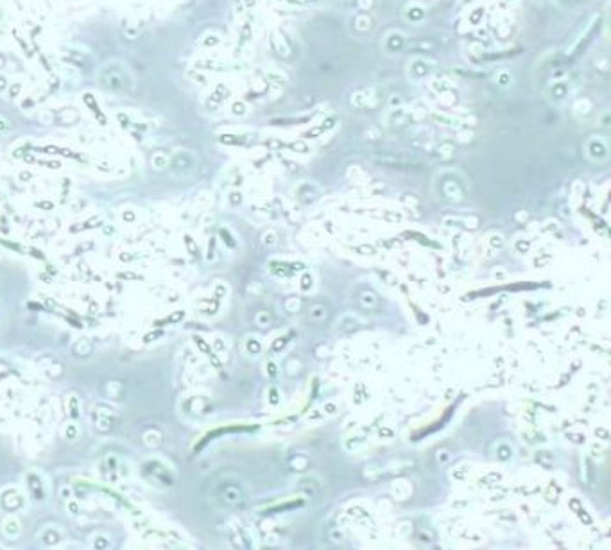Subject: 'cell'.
I'll return each mask as SVG.
<instances>
[{
	"mask_svg": "<svg viewBox=\"0 0 611 550\" xmlns=\"http://www.w3.org/2000/svg\"><path fill=\"white\" fill-rule=\"evenodd\" d=\"M557 4L566 10H574V8H581V6L588 4L590 0H556Z\"/></svg>",
	"mask_w": 611,
	"mask_h": 550,
	"instance_id": "cell-10",
	"label": "cell"
},
{
	"mask_svg": "<svg viewBox=\"0 0 611 550\" xmlns=\"http://www.w3.org/2000/svg\"><path fill=\"white\" fill-rule=\"evenodd\" d=\"M495 81H497V85L500 86V88H509V86L513 85V76L507 72V70H502V72L498 74V77Z\"/></svg>",
	"mask_w": 611,
	"mask_h": 550,
	"instance_id": "cell-9",
	"label": "cell"
},
{
	"mask_svg": "<svg viewBox=\"0 0 611 550\" xmlns=\"http://www.w3.org/2000/svg\"><path fill=\"white\" fill-rule=\"evenodd\" d=\"M438 70V61L429 56H412L405 63V76L411 83H421L432 77Z\"/></svg>",
	"mask_w": 611,
	"mask_h": 550,
	"instance_id": "cell-4",
	"label": "cell"
},
{
	"mask_svg": "<svg viewBox=\"0 0 611 550\" xmlns=\"http://www.w3.org/2000/svg\"><path fill=\"white\" fill-rule=\"evenodd\" d=\"M572 94V81L568 77L557 76L548 81V85L544 88L545 99L550 104H563Z\"/></svg>",
	"mask_w": 611,
	"mask_h": 550,
	"instance_id": "cell-6",
	"label": "cell"
},
{
	"mask_svg": "<svg viewBox=\"0 0 611 550\" xmlns=\"http://www.w3.org/2000/svg\"><path fill=\"white\" fill-rule=\"evenodd\" d=\"M409 47V38L405 32L402 31H387L382 36V50H384V54L387 56H396V54H402L403 50H407Z\"/></svg>",
	"mask_w": 611,
	"mask_h": 550,
	"instance_id": "cell-7",
	"label": "cell"
},
{
	"mask_svg": "<svg viewBox=\"0 0 611 550\" xmlns=\"http://www.w3.org/2000/svg\"><path fill=\"white\" fill-rule=\"evenodd\" d=\"M210 496L215 505L231 509L248 502L251 496V486L240 475L222 474L210 487Z\"/></svg>",
	"mask_w": 611,
	"mask_h": 550,
	"instance_id": "cell-2",
	"label": "cell"
},
{
	"mask_svg": "<svg viewBox=\"0 0 611 550\" xmlns=\"http://www.w3.org/2000/svg\"><path fill=\"white\" fill-rule=\"evenodd\" d=\"M509 2H513V0H509Z\"/></svg>",
	"mask_w": 611,
	"mask_h": 550,
	"instance_id": "cell-11",
	"label": "cell"
},
{
	"mask_svg": "<svg viewBox=\"0 0 611 550\" xmlns=\"http://www.w3.org/2000/svg\"><path fill=\"white\" fill-rule=\"evenodd\" d=\"M470 194V181L458 169H441L432 178V195L441 203L459 204Z\"/></svg>",
	"mask_w": 611,
	"mask_h": 550,
	"instance_id": "cell-1",
	"label": "cell"
},
{
	"mask_svg": "<svg viewBox=\"0 0 611 550\" xmlns=\"http://www.w3.org/2000/svg\"><path fill=\"white\" fill-rule=\"evenodd\" d=\"M584 158L593 165H604L610 162L611 147L610 140L604 135H592L586 138L583 145Z\"/></svg>",
	"mask_w": 611,
	"mask_h": 550,
	"instance_id": "cell-5",
	"label": "cell"
},
{
	"mask_svg": "<svg viewBox=\"0 0 611 550\" xmlns=\"http://www.w3.org/2000/svg\"><path fill=\"white\" fill-rule=\"evenodd\" d=\"M427 19V8L420 2H407L402 8V20L409 25H420Z\"/></svg>",
	"mask_w": 611,
	"mask_h": 550,
	"instance_id": "cell-8",
	"label": "cell"
},
{
	"mask_svg": "<svg viewBox=\"0 0 611 550\" xmlns=\"http://www.w3.org/2000/svg\"><path fill=\"white\" fill-rule=\"evenodd\" d=\"M100 83L105 85L106 90L117 92H129L133 88V79L129 77L127 70H124L122 65L111 63L100 70Z\"/></svg>",
	"mask_w": 611,
	"mask_h": 550,
	"instance_id": "cell-3",
	"label": "cell"
}]
</instances>
